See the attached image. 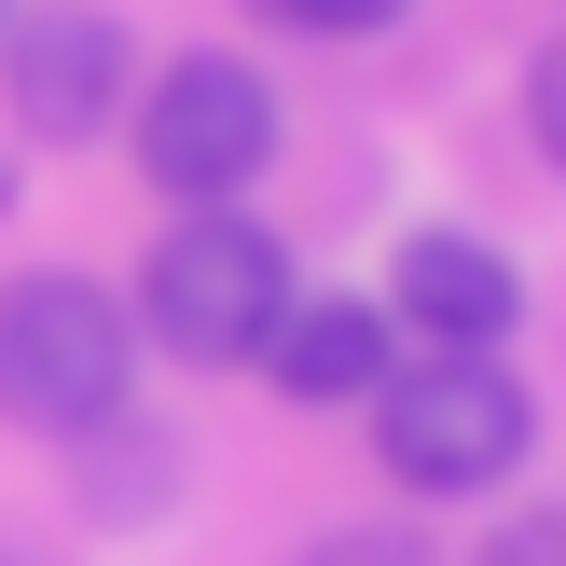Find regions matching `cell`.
<instances>
[{
    "mask_svg": "<svg viewBox=\"0 0 566 566\" xmlns=\"http://www.w3.org/2000/svg\"><path fill=\"white\" fill-rule=\"evenodd\" d=\"M276 28H318V42H359V28H387L401 0H263Z\"/></svg>",
    "mask_w": 566,
    "mask_h": 566,
    "instance_id": "obj_9",
    "label": "cell"
},
{
    "mask_svg": "<svg viewBox=\"0 0 566 566\" xmlns=\"http://www.w3.org/2000/svg\"><path fill=\"white\" fill-rule=\"evenodd\" d=\"M525 442H539V401L497 374V346H442V359H415V374L374 387V457H387V484H415V497L512 484Z\"/></svg>",
    "mask_w": 566,
    "mask_h": 566,
    "instance_id": "obj_3",
    "label": "cell"
},
{
    "mask_svg": "<svg viewBox=\"0 0 566 566\" xmlns=\"http://www.w3.org/2000/svg\"><path fill=\"white\" fill-rule=\"evenodd\" d=\"M276 166V83L249 70V55H166L153 83H138V180L166 193V208H235L249 180Z\"/></svg>",
    "mask_w": 566,
    "mask_h": 566,
    "instance_id": "obj_4",
    "label": "cell"
},
{
    "mask_svg": "<svg viewBox=\"0 0 566 566\" xmlns=\"http://www.w3.org/2000/svg\"><path fill=\"white\" fill-rule=\"evenodd\" d=\"M525 125H539V153L566 166V42H539V70H525Z\"/></svg>",
    "mask_w": 566,
    "mask_h": 566,
    "instance_id": "obj_10",
    "label": "cell"
},
{
    "mask_svg": "<svg viewBox=\"0 0 566 566\" xmlns=\"http://www.w3.org/2000/svg\"><path fill=\"white\" fill-rule=\"evenodd\" d=\"M263 374L276 401L332 415V401H374L401 359H387V304H346V291H291V318L263 332Z\"/></svg>",
    "mask_w": 566,
    "mask_h": 566,
    "instance_id": "obj_7",
    "label": "cell"
},
{
    "mask_svg": "<svg viewBox=\"0 0 566 566\" xmlns=\"http://www.w3.org/2000/svg\"><path fill=\"white\" fill-rule=\"evenodd\" d=\"M512 318H525V276H512V249L457 235V221L401 235V263H387V332H429V346H497Z\"/></svg>",
    "mask_w": 566,
    "mask_h": 566,
    "instance_id": "obj_6",
    "label": "cell"
},
{
    "mask_svg": "<svg viewBox=\"0 0 566 566\" xmlns=\"http://www.w3.org/2000/svg\"><path fill=\"white\" fill-rule=\"evenodd\" d=\"M0 208H14V166H0Z\"/></svg>",
    "mask_w": 566,
    "mask_h": 566,
    "instance_id": "obj_12",
    "label": "cell"
},
{
    "mask_svg": "<svg viewBox=\"0 0 566 566\" xmlns=\"http://www.w3.org/2000/svg\"><path fill=\"white\" fill-rule=\"evenodd\" d=\"M138 387V318L97 291V276L42 263V276H0V415L42 442L111 429Z\"/></svg>",
    "mask_w": 566,
    "mask_h": 566,
    "instance_id": "obj_1",
    "label": "cell"
},
{
    "mask_svg": "<svg viewBox=\"0 0 566 566\" xmlns=\"http://www.w3.org/2000/svg\"><path fill=\"white\" fill-rule=\"evenodd\" d=\"M291 566H429V553H415V525H332V539H304Z\"/></svg>",
    "mask_w": 566,
    "mask_h": 566,
    "instance_id": "obj_8",
    "label": "cell"
},
{
    "mask_svg": "<svg viewBox=\"0 0 566 566\" xmlns=\"http://www.w3.org/2000/svg\"><path fill=\"white\" fill-rule=\"evenodd\" d=\"M276 318H291V249L249 208H180L153 235V263H138V332H153L166 359L235 374V359H263Z\"/></svg>",
    "mask_w": 566,
    "mask_h": 566,
    "instance_id": "obj_2",
    "label": "cell"
},
{
    "mask_svg": "<svg viewBox=\"0 0 566 566\" xmlns=\"http://www.w3.org/2000/svg\"><path fill=\"white\" fill-rule=\"evenodd\" d=\"M0 28H14V0H0Z\"/></svg>",
    "mask_w": 566,
    "mask_h": 566,
    "instance_id": "obj_13",
    "label": "cell"
},
{
    "mask_svg": "<svg viewBox=\"0 0 566 566\" xmlns=\"http://www.w3.org/2000/svg\"><path fill=\"white\" fill-rule=\"evenodd\" d=\"M470 566H566V512H525V525H497Z\"/></svg>",
    "mask_w": 566,
    "mask_h": 566,
    "instance_id": "obj_11",
    "label": "cell"
},
{
    "mask_svg": "<svg viewBox=\"0 0 566 566\" xmlns=\"http://www.w3.org/2000/svg\"><path fill=\"white\" fill-rule=\"evenodd\" d=\"M125 83H138V42H125V14H97V0H42L28 28H0V111H14V138H42V153L111 138Z\"/></svg>",
    "mask_w": 566,
    "mask_h": 566,
    "instance_id": "obj_5",
    "label": "cell"
}]
</instances>
